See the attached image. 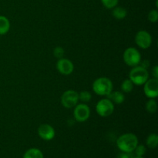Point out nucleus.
<instances>
[{"instance_id": "1", "label": "nucleus", "mask_w": 158, "mask_h": 158, "mask_svg": "<svg viewBox=\"0 0 158 158\" xmlns=\"http://www.w3.org/2000/svg\"><path fill=\"white\" fill-rule=\"evenodd\" d=\"M117 144L122 152L131 153L134 151L138 144V139L137 136L132 133L124 134L119 137L117 140Z\"/></svg>"}, {"instance_id": "2", "label": "nucleus", "mask_w": 158, "mask_h": 158, "mask_svg": "<svg viewBox=\"0 0 158 158\" xmlns=\"http://www.w3.org/2000/svg\"><path fill=\"white\" fill-rule=\"evenodd\" d=\"M94 93L100 96H107L113 91V83L107 77H100L93 83Z\"/></svg>"}, {"instance_id": "3", "label": "nucleus", "mask_w": 158, "mask_h": 158, "mask_svg": "<svg viewBox=\"0 0 158 158\" xmlns=\"http://www.w3.org/2000/svg\"><path fill=\"white\" fill-rule=\"evenodd\" d=\"M129 79L134 85L140 86L144 84L145 82L149 79V73L145 68L140 66H136L130 72Z\"/></svg>"}, {"instance_id": "4", "label": "nucleus", "mask_w": 158, "mask_h": 158, "mask_svg": "<svg viewBox=\"0 0 158 158\" xmlns=\"http://www.w3.org/2000/svg\"><path fill=\"white\" fill-rule=\"evenodd\" d=\"M123 60L129 66H138L141 62V55L136 48H127L123 52Z\"/></svg>"}, {"instance_id": "5", "label": "nucleus", "mask_w": 158, "mask_h": 158, "mask_svg": "<svg viewBox=\"0 0 158 158\" xmlns=\"http://www.w3.org/2000/svg\"><path fill=\"white\" fill-rule=\"evenodd\" d=\"M79 102V94L75 90L69 89L65 91L61 97L62 105L65 108L71 109L77 105Z\"/></svg>"}, {"instance_id": "6", "label": "nucleus", "mask_w": 158, "mask_h": 158, "mask_svg": "<svg viewBox=\"0 0 158 158\" xmlns=\"http://www.w3.org/2000/svg\"><path fill=\"white\" fill-rule=\"evenodd\" d=\"M96 110L100 117H109L114 113V104L108 98L103 99L97 103Z\"/></svg>"}, {"instance_id": "7", "label": "nucleus", "mask_w": 158, "mask_h": 158, "mask_svg": "<svg viewBox=\"0 0 158 158\" xmlns=\"http://www.w3.org/2000/svg\"><path fill=\"white\" fill-rule=\"evenodd\" d=\"M74 118L77 121L83 123L86 121L90 116V110L89 107L85 103H80L76 106L74 110Z\"/></svg>"}, {"instance_id": "8", "label": "nucleus", "mask_w": 158, "mask_h": 158, "mask_svg": "<svg viewBox=\"0 0 158 158\" xmlns=\"http://www.w3.org/2000/svg\"><path fill=\"white\" fill-rule=\"evenodd\" d=\"M135 42L137 46L143 49H148L152 43L151 34L145 30H140L136 34Z\"/></svg>"}, {"instance_id": "9", "label": "nucleus", "mask_w": 158, "mask_h": 158, "mask_svg": "<svg viewBox=\"0 0 158 158\" xmlns=\"http://www.w3.org/2000/svg\"><path fill=\"white\" fill-rule=\"evenodd\" d=\"M143 86L144 94L148 98L154 99L158 96V80L157 79H148Z\"/></svg>"}, {"instance_id": "10", "label": "nucleus", "mask_w": 158, "mask_h": 158, "mask_svg": "<svg viewBox=\"0 0 158 158\" xmlns=\"http://www.w3.org/2000/svg\"><path fill=\"white\" fill-rule=\"evenodd\" d=\"M56 69L60 73L67 76L73 72L74 66L73 63L68 59L61 58L57 61Z\"/></svg>"}, {"instance_id": "11", "label": "nucleus", "mask_w": 158, "mask_h": 158, "mask_svg": "<svg viewBox=\"0 0 158 158\" xmlns=\"http://www.w3.org/2000/svg\"><path fill=\"white\" fill-rule=\"evenodd\" d=\"M38 134L43 140H50L55 137V130L51 125L44 123L39 127Z\"/></svg>"}, {"instance_id": "12", "label": "nucleus", "mask_w": 158, "mask_h": 158, "mask_svg": "<svg viewBox=\"0 0 158 158\" xmlns=\"http://www.w3.org/2000/svg\"><path fill=\"white\" fill-rule=\"evenodd\" d=\"M106 97L114 104H121L125 100L124 94L120 91H112Z\"/></svg>"}, {"instance_id": "13", "label": "nucleus", "mask_w": 158, "mask_h": 158, "mask_svg": "<svg viewBox=\"0 0 158 158\" xmlns=\"http://www.w3.org/2000/svg\"><path fill=\"white\" fill-rule=\"evenodd\" d=\"M127 9L123 7L115 6V7L113 9L112 15L113 16L115 19H123L127 16Z\"/></svg>"}, {"instance_id": "14", "label": "nucleus", "mask_w": 158, "mask_h": 158, "mask_svg": "<svg viewBox=\"0 0 158 158\" xmlns=\"http://www.w3.org/2000/svg\"><path fill=\"white\" fill-rule=\"evenodd\" d=\"M10 29L9 20L4 15H0V35L7 33Z\"/></svg>"}, {"instance_id": "15", "label": "nucleus", "mask_w": 158, "mask_h": 158, "mask_svg": "<svg viewBox=\"0 0 158 158\" xmlns=\"http://www.w3.org/2000/svg\"><path fill=\"white\" fill-rule=\"evenodd\" d=\"M23 158H43V154L37 148H31L25 153Z\"/></svg>"}, {"instance_id": "16", "label": "nucleus", "mask_w": 158, "mask_h": 158, "mask_svg": "<svg viewBox=\"0 0 158 158\" xmlns=\"http://www.w3.org/2000/svg\"><path fill=\"white\" fill-rule=\"evenodd\" d=\"M158 143V136L156 134H151L148 136L147 138V145L150 148H157Z\"/></svg>"}, {"instance_id": "17", "label": "nucleus", "mask_w": 158, "mask_h": 158, "mask_svg": "<svg viewBox=\"0 0 158 158\" xmlns=\"http://www.w3.org/2000/svg\"><path fill=\"white\" fill-rule=\"evenodd\" d=\"M134 83L130 79L123 80L121 84V89L123 93H131L134 89Z\"/></svg>"}, {"instance_id": "18", "label": "nucleus", "mask_w": 158, "mask_h": 158, "mask_svg": "<svg viewBox=\"0 0 158 158\" xmlns=\"http://www.w3.org/2000/svg\"><path fill=\"white\" fill-rule=\"evenodd\" d=\"M157 103L154 99H151L146 103V110L150 114H154L157 111Z\"/></svg>"}, {"instance_id": "19", "label": "nucleus", "mask_w": 158, "mask_h": 158, "mask_svg": "<svg viewBox=\"0 0 158 158\" xmlns=\"http://www.w3.org/2000/svg\"><path fill=\"white\" fill-rule=\"evenodd\" d=\"M91 98H92V95L88 91H82L79 94V100H81L83 103H88L90 101Z\"/></svg>"}, {"instance_id": "20", "label": "nucleus", "mask_w": 158, "mask_h": 158, "mask_svg": "<svg viewBox=\"0 0 158 158\" xmlns=\"http://www.w3.org/2000/svg\"><path fill=\"white\" fill-rule=\"evenodd\" d=\"M119 0H101L102 4L106 9H114L118 4Z\"/></svg>"}, {"instance_id": "21", "label": "nucleus", "mask_w": 158, "mask_h": 158, "mask_svg": "<svg viewBox=\"0 0 158 158\" xmlns=\"http://www.w3.org/2000/svg\"><path fill=\"white\" fill-rule=\"evenodd\" d=\"M148 20L151 23H154L158 20V12L157 9H153V10L150 11L148 13Z\"/></svg>"}, {"instance_id": "22", "label": "nucleus", "mask_w": 158, "mask_h": 158, "mask_svg": "<svg viewBox=\"0 0 158 158\" xmlns=\"http://www.w3.org/2000/svg\"><path fill=\"white\" fill-rule=\"evenodd\" d=\"M64 53V49H63V47H61V46H57V47H56L53 50V55L55 56L56 58H57L58 60L63 58Z\"/></svg>"}, {"instance_id": "23", "label": "nucleus", "mask_w": 158, "mask_h": 158, "mask_svg": "<svg viewBox=\"0 0 158 158\" xmlns=\"http://www.w3.org/2000/svg\"><path fill=\"white\" fill-rule=\"evenodd\" d=\"M134 151H135L136 156H138V157H143V155L146 153V148H145L143 145L140 144L136 147V148L134 149Z\"/></svg>"}, {"instance_id": "24", "label": "nucleus", "mask_w": 158, "mask_h": 158, "mask_svg": "<svg viewBox=\"0 0 158 158\" xmlns=\"http://www.w3.org/2000/svg\"><path fill=\"white\" fill-rule=\"evenodd\" d=\"M117 158H134V156H133L132 152H122L119 154Z\"/></svg>"}, {"instance_id": "25", "label": "nucleus", "mask_w": 158, "mask_h": 158, "mask_svg": "<svg viewBox=\"0 0 158 158\" xmlns=\"http://www.w3.org/2000/svg\"><path fill=\"white\" fill-rule=\"evenodd\" d=\"M152 75L154 77V79L158 78V67L157 66H155L152 69Z\"/></svg>"}, {"instance_id": "26", "label": "nucleus", "mask_w": 158, "mask_h": 158, "mask_svg": "<svg viewBox=\"0 0 158 158\" xmlns=\"http://www.w3.org/2000/svg\"><path fill=\"white\" fill-rule=\"evenodd\" d=\"M134 158H143V157H138V156H136V157H134Z\"/></svg>"}]
</instances>
